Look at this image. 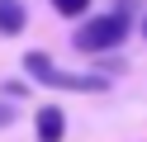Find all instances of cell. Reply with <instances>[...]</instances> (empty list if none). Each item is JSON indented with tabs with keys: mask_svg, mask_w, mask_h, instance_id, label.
I'll list each match as a JSON object with an SVG mask.
<instances>
[{
	"mask_svg": "<svg viewBox=\"0 0 147 142\" xmlns=\"http://www.w3.org/2000/svg\"><path fill=\"white\" fill-rule=\"evenodd\" d=\"M142 33H147V14H142Z\"/></svg>",
	"mask_w": 147,
	"mask_h": 142,
	"instance_id": "6",
	"label": "cell"
},
{
	"mask_svg": "<svg viewBox=\"0 0 147 142\" xmlns=\"http://www.w3.org/2000/svg\"><path fill=\"white\" fill-rule=\"evenodd\" d=\"M0 123H10V109H5V104H0Z\"/></svg>",
	"mask_w": 147,
	"mask_h": 142,
	"instance_id": "5",
	"label": "cell"
},
{
	"mask_svg": "<svg viewBox=\"0 0 147 142\" xmlns=\"http://www.w3.org/2000/svg\"><path fill=\"white\" fill-rule=\"evenodd\" d=\"M52 5H57V14H86V5H90V0H52Z\"/></svg>",
	"mask_w": 147,
	"mask_h": 142,
	"instance_id": "4",
	"label": "cell"
},
{
	"mask_svg": "<svg viewBox=\"0 0 147 142\" xmlns=\"http://www.w3.org/2000/svg\"><path fill=\"white\" fill-rule=\"evenodd\" d=\"M62 128H67V118H62L57 104L38 109V142H62Z\"/></svg>",
	"mask_w": 147,
	"mask_h": 142,
	"instance_id": "2",
	"label": "cell"
},
{
	"mask_svg": "<svg viewBox=\"0 0 147 142\" xmlns=\"http://www.w3.org/2000/svg\"><path fill=\"white\" fill-rule=\"evenodd\" d=\"M119 43H123V14H100L90 24H81V33H76L81 52H109Z\"/></svg>",
	"mask_w": 147,
	"mask_h": 142,
	"instance_id": "1",
	"label": "cell"
},
{
	"mask_svg": "<svg viewBox=\"0 0 147 142\" xmlns=\"http://www.w3.org/2000/svg\"><path fill=\"white\" fill-rule=\"evenodd\" d=\"M24 28V5L19 0H0V33H19Z\"/></svg>",
	"mask_w": 147,
	"mask_h": 142,
	"instance_id": "3",
	"label": "cell"
}]
</instances>
